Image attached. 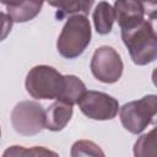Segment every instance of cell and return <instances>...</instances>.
I'll list each match as a JSON object with an SVG mask.
<instances>
[{
    "label": "cell",
    "instance_id": "9",
    "mask_svg": "<svg viewBox=\"0 0 157 157\" xmlns=\"http://www.w3.org/2000/svg\"><path fill=\"white\" fill-rule=\"evenodd\" d=\"M72 105L63 101L54 102L45 109V129L50 131L63 130L72 117Z\"/></svg>",
    "mask_w": 157,
    "mask_h": 157
},
{
    "label": "cell",
    "instance_id": "6",
    "mask_svg": "<svg viewBox=\"0 0 157 157\" xmlns=\"http://www.w3.org/2000/svg\"><path fill=\"white\" fill-rule=\"evenodd\" d=\"M123 69V60L112 47L103 45L94 50L91 59V71L98 81L114 83L121 77Z\"/></svg>",
    "mask_w": 157,
    "mask_h": 157
},
{
    "label": "cell",
    "instance_id": "10",
    "mask_svg": "<svg viewBox=\"0 0 157 157\" xmlns=\"http://www.w3.org/2000/svg\"><path fill=\"white\" fill-rule=\"evenodd\" d=\"M43 1L44 0H22L13 6H6L7 15L13 22H27L40 12Z\"/></svg>",
    "mask_w": 157,
    "mask_h": 157
},
{
    "label": "cell",
    "instance_id": "20",
    "mask_svg": "<svg viewBox=\"0 0 157 157\" xmlns=\"http://www.w3.org/2000/svg\"><path fill=\"white\" fill-rule=\"evenodd\" d=\"M152 82H153V85L157 87V67L152 71Z\"/></svg>",
    "mask_w": 157,
    "mask_h": 157
},
{
    "label": "cell",
    "instance_id": "11",
    "mask_svg": "<svg viewBox=\"0 0 157 157\" xmlns=\"http://www.w3.org/2000/svg\"><path fill=\"white\" fill-rule=\"evenodd\" d=\"M47 2L56 7V16L63 18L67 15H87L94 0H47Z\"/></svg>",
    "mask_w": 157,
    "mask_h": 157
},
{
    "label": "cell",
    "instance_id": "13",
    "mask_svg": "<svg viewBox=\"0 0 157 157\" xmlns=\"http://www.w3.org/2000/svg\"><path fill=\"white\" fill-rule=\"evenodd\" d=\"M64 88L61 91V94L59 96L58 101H63L65 103H69L71 105L78 104L80 99L86 92L85 83L74 75H65L64 76Z\"/></svg>",
    "mask_w": 157,
    "mask_h": 157
},
{
    "label": "cell",
    "instance_id": "12",
    "mask_svg": "<svg viewBox=\"0 0 157 157\" xmlns=\"http://www.w3.org/2000/svg\"><path fill=\"white\" fill-rule=\"evenodd\" d=\"M115 21L114 7L107 1H101L93 11V23L94 28L99 34H108Z\"/></svg>",
    "mask_w": 157,
    "mask_h": 157
},
{
    "label": "cell",
    "instance_id": "5",
    "mask_svg": "<svg viewBox=\"0 0 157 157\" xmlns=\"http://www.w3.org/2000/svg\"><path fill=\"white\" fill-rule=\"evenodd\" d=\"M11 124L21 135H36L45 128V109L34 101H22L12 109Z\"/></svg>",
    "mask_w": 157,
    "mask_h": 157
},
{
    "label": "cell",
    "instance_id": "16",
    "mask_svg": "<svg viewBox=\"0 0 157 157\" xmlns=\"http://www.w3.org/2000/svg\"><path fill=\"white\" fill-rule=\"evenodd\" d=\"M56 155L55 152H52L49 150H45L43 147H33L31 150H23L22 146H12L11 148H7L4 152V157L6 156H17V155Z\"/></svg>",
    "mask_w": 157,
    "mask_h": 157
},
{
    "label": "cell",
    "instance_id": "1",
    "mask_svg": "<svg viewBox=\"0 0 157 157\" xmlns=\"http://www.w3.org/2000/svg\"><path fill=\"white\" fill-rule=\"evenodd\" d=\"M121 39L134 64L142 66L157 59V37L147 21L144 20L132 27L121 28Z\"/></svg>",
    "mask_w": 157,
    "mask_h": 157
},
{
    "label": "cell",
    "instance_id": "7",
    "mask_svg": "<svg viewBox=\"0 0 157 157\" xmlns=\"http://www.w3.org/2000/svg\"><path fill=\"white\" fill-rule=\"evenodd\" d=\"M81 112L93 120H110L119 110L118 101L99 91H86L78 102Z\"/></svg>",
    "mask_w": 157,
    "mask_h": 157
},
{
    "label": "cell",
    "instance_id": "15",
    "mask_svg": "<svg viewBox=\"0 0 157 157\" xmlns=\"http://www.w3.org/2000/svg\"><path fill=\"white\" fill-rule=\"evenodd\" d=\"M71 156L72 157H77V156H104V152L94 142L88 141V140H80L72 145Z\"/></svg>",
    "mask_w": 157,
    "mask_h": 157
},
{
    "label": "cell",
    "instance_id": "4",
    "mask_svg": "<svg viewBox=\"0 0 157 157\" xmlns=\"http://www.w3.org/2000/svg\"><path fill=\"white\" fill-rule=\"evenodd\" d=\"M64 75L48 65H37L26 77V90L36 99H58L64 88Z\"/></svg>",
    "mask_w": 157,
    "mask_h": 157
},
{
    "label": "cell",
    "instance_id": "3",
    "mask_svg": "<svg viewBox=\"0 0 157 157\" xmlns=\"http://www.w3.org/2000/svg\"><path fill=\"white\" fill-rule=\"evenodd\" d=\"M123 126L131 134L142 132L150 124L157 125V96L147 94L125 103L119 109Z\"/></svg>",
    "mask_w": 157,
    "mask_h": 157
},
{
    "label": "cell",
    "instance_id": "19",
    "mask_svg": "<svg viewBox=\"0 0 157 157\" xmlns=\"http://www.w3.org/2000/svg\"><path fill=\"white\" fill-rule=\"evenodd\" d=\"M22 0H1V2L5 5V6H13L18 2H21Z\"/></svg>",
    "mask_w": 157,
    "mask_h": 157
},
{
    "label": "cell",
    "instance_id": "18",
    "mask_svg": "<svg viewBox=\"0 0 157 157\" xmlns=\"http://www.w3.org/2000/svg\"><path fill=\"white\" fill-rule=\"evenodd\" d=\"M146 9H152V10H157V0H137Z\"/></svg>",
    "mask_w": 157,
    "mask_h": 157
},
{
    "label": "cell",
    "instance_id": "2",
    "mask_svg": "<svg viewBox=\"0 0 157 157\" xmlns=\"http://www.w3.org/2000/svg\"><path fill=\"white\" fill-rule=\"evenodd\" d=\"M91 25L86 15H72L64 25L56 42L59 54L66 59L80 56L91 42Z\"/></svg>",
    "mask_w": 157,
    "mask_h": 157
},
{
    "label": "cell",
    "instance_id": "17",
    "mask_svg": "<svg viewBox=\"0 0 157 157\" xmlns=\"http://www.w3.org/2000/svg\"><path fill=\"white\" fill-rule=\"evenodd\" d=\"M147 22H148V25H150V27H151L153 34L157 37V10H153V11L150 12V15H148V21H147Z\"/></svg>",
    "mask_w": 157,
    "mask_h": 157
},
{
    "label": "cell",
    "instance_id": "8",
    "mask_svg": "<svg viewBox=\"0 0 157 157\" xmlns=\"http://www.w3.org/2000/svg\"><path fill=\"white\" fill-rule=\"evenodd\" d=\"M145 7L137 0H115V21L120 28H129L144 21Z\"/></svg>",
    "mask_w": 157,
    "mask_h": 157
},
{
    "label": "cell",
    "instance_id": "14",
    "mask_svg": "<svg viewBox=\"0 0 157 157\" xmlns=\"http://www.w3.org/2000/svg\"><path fill=\"white\" fill-rule=\"evenodd\" d=\"M135 157H157V126L140 136L134 145Z\"/></svg>",
    "mask_w": 157,
    "mask_h": 157
}]
</instances>
